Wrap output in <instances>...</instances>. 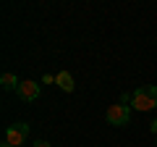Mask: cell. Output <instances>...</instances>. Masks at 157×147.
I'll return each instance as SVG.
<instances>
[{
  "label": "cell",
  "mask_w": 157,
  "mask_h": 147,
  "mask_svg": "<svg viewBox=\"0 0 157 147\" xmlns=\"http://www.w3.org/2000/svg\"><path fill=\"white\" fill-rule=\"evenodd\" d=\"M131 108H134V110H141V113L157 108V87L155 84H141L139 89L131 95Z\"/></svg>",
  "instance_id": "obj_1"
},
{
  "label": "cell",
  "mask_w": 157,
  "mask_h": 147,
  "mask_svg": "<svg viewBox=\"0 0 157 147\" xmlns=\"http://www.w3.org/2000/svg\"><path fill=\"white\" fill-rule=\"evenodd\" d=\"M105 118H107L110 126H126L128 118H131V105H126V102H115V105L107 108Z\"/></svg>",
  "instance_id": "obj_2"
},
{
  "label": "cell",
  "mask_w": 157,
  "mask_h": 147,
  "mask_svg": "<svg viewBox=\"0 0 157 147\" xmlns=\"http://www.w3.org/2000/svg\"><path fill=\"white\" fill-rule=\"evenodd\" d=\"M26 137H29V124H13V126H8L6 129V139L3 142H8L11 147H21L24 142H26Z\"/></svg>",
  "instance_id": "obj_3"
},
{
  "label": "cell",
  "mask_w": 157,
  "mask_h": 147,
  "mask_svg": "<svg viewBox=\"0 0 157 147\" xmlns=\"http://www.w3.org/2000/svg\"><path fill=\"white\" fill-rule=\"evenodd\" d=\"M16 95L21 97L24 102H34V100L39 97V84H37V81H29V79H26V81H21V87L16 89Z\"/></svg>",
  "instance_id": "obj_4"
},
{
  "label": "cell",
  "mask_w": 157,
  "mask_h": 147,
  "mask_svg": "<svg viewBox=\"0 0 157 147\" xmlns=\"http://www.w3.org/2000/svg\"><path fill=\"white\" fill-rule=\"evenodd\" d=\"M55 84L60 87L63 92H73V87H76V84H73V76H71L68 71H58V76H55Z\"/></svg>",
  "instance_id": "obj_5"
},
{
  "label": "cell",
  "mask_w": 157,
  "mask_h": 147,
  "mask_svg": "<svg viewBox=\"0 0 157 147\" xmlns=\"http://www.w3.org/2000/svg\"><path fill=\"white\" fill-rule=\"evenodd\" d=\"M0 84H3V89H18V87H21V81H18V76H16V74L6 71L3 76H0Z\"/></svg>",
  "instance_id": "obj_6"
},
{
  "label": "cell",
  "mask_w": 157,
  "mask_h": 147,
  "mask_svg": "<svg viewBox=\"0 0 157 147\" xmlns=\"http://www.w3.org/2000/svg\"><path fill=\"white\" fill-rule=\"evenodd\" d=\"M52 81H55V76H52V74H45V76H42V84H52Z\"/></svg>",
  "instance_id": "obj_7"
},
{
  "label": "cell",
  "mask_w": 157,
  "mask_h": 147,
  "mask_svg": "<svg viewBox=\"0 0 157 147\" xmlns=\"http://www.w3.org/2000/svg\"><path fill=\"white\" fill-rule=\"evenodd\" d=\"M34 147H50V142H45V139H37V142H34Z\"/></svg>",
  "instance_id": "obj_8"
},
{
  "label": "cell",
  "mask_w": 157,
  "mask_h": 147,
  "mask_svg": "<svg viewBox=\"0 0 157 147\" xmlns=\"http://www.w3.org/2000/svg\"><path fill=\"white\" fill-rule=\"evenodd\" d=\"M149 129H152V131L157 134V121H152V124H149Z\"/></svg>",
  "instance_id": "obj_9"
}]
</instances>
